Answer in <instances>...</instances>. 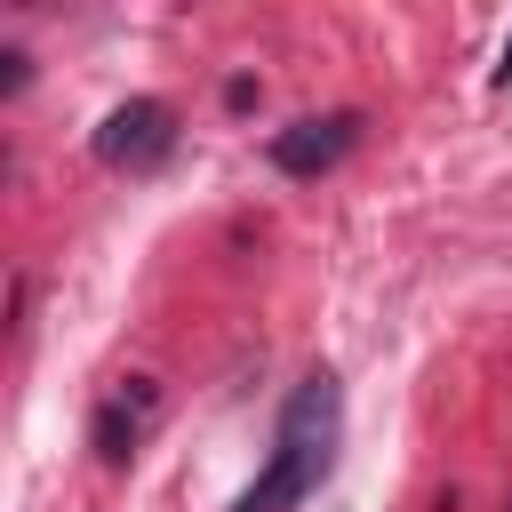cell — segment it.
Segmentation results:
<instances>
[{"mask_svg":"<svg viewBox=\"0 0 512 512\" xmlns=\"http://www.w3.org/2000/svg\"><path fill=\"white\" fill-rule=\"evenodd\" d=\"M336 432H344V392H336L328 368H312V376L288 392V408H280L264 480H256L232 512H288V504H304V496L328 480V464H336Z\"/></svg>","mask_w":512,"mask_h":512,"instance_id":"6da1fadb","label":"cell"},{"mask_svg":"<svg viewBox=\"0 0 512 512\" xmlns=\"http://www.w3.org/2000/svg\"><path fill=\"white\" fill-rule=\"evenodd\" d=\"M24 80H32V56H24V48H0V88H8V96H16V88H24Z\"/></svg>","mask_w":512,"mask_h":512,"instance_id":"5b68a950","label":"cell"},{"mask_svg":"<svg viewBox=\"0 0 512 512\" xmlns=\"http://www.w3.org/2000/svg\"><path fill=\"white\" fill-rule=\"evenodd\" d=\"M496 80H512V40H504V64H496Z\"/></svg>","mask_w":512,"mask_h":512,"instance_id":"8992f818","label":"cell"},{"mask_svg":"<svg viewBox=\"0 0 512 512\" xmlns=\"http://www.w3.org/2000/svg\"><path fill=\"white\" fill-rule=\"evenodd\" d=\"M88 152H96L104 168H128V176L160 168V160L176 152V104H160V96H128V104H112L104 128L88 136Z\"/></svg>","mask_w":512,"mask_h":512,"instance_id":"7a4b0ae2","label":"cell"},{"mask_svg":"<svg viewBox=\"0 0 512 512\" xmlns=\"http://www.w3.org/2000/svg\"><path fill=\"white\" fill-rule=\"evenodd\" d=\"M152 408H160L152 376H128V384H120V392L96 408V424H88L96 456H104V464H128V456H136V440H144V424H152Z\"/></svg>","mask_w":512,"mask_h":512,"instance_id":"277c9868","label":"cell"},{"mask_svg":"<svg viewBox=\"0 0 512 512\" xmlns=\"http://www.w3.org/2000/svg\"><path fill=\"white\" fill-rule=\"evenodd\" d=\"M352 144H360V112H320V120L280 128L264 152H272V168H280V176H328Z\"/></svg>","mask_w":512,"mask_h":512,"instance_id":"3957f363","label":"cell"}]
</instances>
